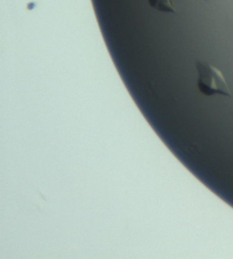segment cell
Listing matches in <instances>:
<instances>
[{
  "label": "cell",
  "mask_w": 233,
  "mask_h": 259,
  "mask_svg": "<svg viewBox=\"0 0 233 259\" xmlns=\"http://www.w3.org/2000/svg\"><path fill=\"white\" fill-rule=\"evenodd\" d=\"M198 71L197 85L199 91L206 97L222 95L230 97L231 93L222 72L211 64L198 60L196 62Z\"/></svg>",
  "instance_id": "obj_1"
},
{
  "label": "cell",
  "mask_w": 233,
  "mask_h": 259,
  "mask_svg": "<svg viewBox=\"0 0 233 259\" xmlns=\"http://www.w3.org/2000/svg\"><path fill=\"white\" fill-rule=\"evenodd\" d=\"M148 3L151 9L161 13L175 14L177 12L173 0H148Z\"/></svg>",
  "instance_id": "obj_2"
},
{
  "label": "cell",
  "mask_w": 233,
  "mask_h": 259,
  "mask_svg": "<svg viewBox=\"0 0 233 259\" xmlns=\"http://www.w3.org/2000/svg\"><path fill=\"white\" fill-rule=\"evenodd\" d=\"M205 1H208V0H205Z\"/></svg>",
  "instance_id": "obj_3"
}]
</instances>
